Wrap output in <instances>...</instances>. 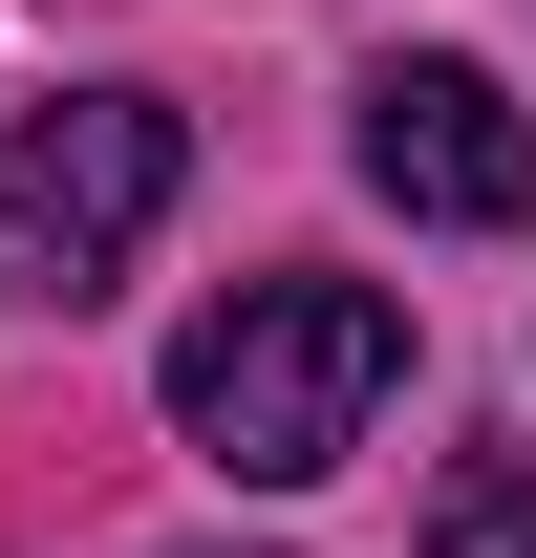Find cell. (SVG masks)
<instances>
[{
  "label": "cell",
  "mask_w": 536,
  "mask_h": 558,
  "mask_svg": "<svg viewBox=\"0 0 536 558\" xmlns=\"http://www.w3.org/2000/svg\"><path fill=\"white\" fill-rule=\"evenodd\" d=\"M387 387H407V301L387 279H236L194 344H172V429L236 494H322Z\"/></svg>",
  "instance_id": "6da1fadb"
},
{
  "label": "cell",
  "mask_w": 536,
  "mask_h": 558,
  "mask_svg": "<svg viewBox=\"0 0 536 558\" xmlns=\"http://www.w3.org/2000/svg\"><path fill=\"white\" fill-rule=\"evenodd\" d=\"M429 558H536V451H472L429 494Z\"/></svg>",
  "instance_id": "277c9868"
},
{
  "label": "cell",
  "mask_w": 536,
  "mask_h": 558,
  "mask_svg": "<svg viewBox=\"0 0 536 558\" xmlns=\"http://www.w3.org/2000/svg\"><path fill=\"white\" fill-rule=\"evenodd\" d=\"M172 172H194V130H172L150 86H44V108L0 130V279L86 323V301H108V279L150 258Z\"/></svg>",
  "instance_id": "7a4b0ae2"
},
{
  "label": "cell",
  "mask_w": 536,
  "mask_h": 558,
  "mask_svg": "<svg viewBox=\"0 0 536 558\" xmlns=\"http://www.w3.org/2000/svg\"><path fill=\"white\" fill-rule=\"evenodd\" d=\"M343 150H365V194H387V215H429V236H515V215H536V130H515V86H494V65H451V44L365 65Z\"/></svg>",
  "instance_id": "3957f363"
},
{
  "label": "cell",
  "mask_w": 536,
  "mask_h": 558,
  "mask_svg": "<svg viewBox=\"0 0 536 558\" xmlns=\"http://www.w3.org/2000/svg\"><path fill=\"white\" fill-rule=\"evenodd\" d=\"M215 558H236V537H215Z\"/></svg>",
  "instance_id": "5b68a950"
}]
</instances>
